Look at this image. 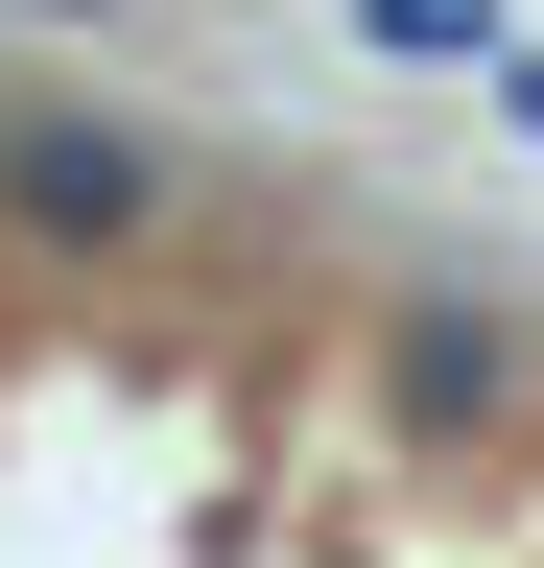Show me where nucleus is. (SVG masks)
I'll return each instance as SVG.
<instances>
[{
  "mask_svg": "<svg viewBox=\"0 0 544 568\" xmlns=\"http://www.w3.org/2000/svg\"><path fill=\"white\" fill-rule=\"evenodd\" d=\"M521 379H544V332L497 308V284H379V308H356V403H379V450H497V426H521Z\"/></svg>",
  "mask_w": 544,
  "mask_h": 568,
  "instance_id": "1",
  "label": "nucleus"
},
{
  "mask_svg": "<svg viewBox=\"0 0 544 568\" xmlns=\"http://www.w3.org/2000/svg\"><path fill=\"white\" fill-rule=\"evenodd\" d=\"M166 190H189V166H166L119 95H24V142H0V237L72 261V284H95V261H143V237H166Z\"/></svg>",
  "mask_w": 544,
  "mask_h": 568,
  "instance_id": "2",
  "label": "nucleus"
}]
</instances>
